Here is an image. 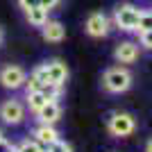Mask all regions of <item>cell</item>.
Listing matches in <instances>:
<instances>
[{"label":"cell","instance_id":"12","mask_svg":"<svg viewBox=\"0 0 152 152\" xmlns=\"http://www.w3.org/2000/svg\"><path fill=\"white\" fill-rule=\"evenodd\" d=\"M27 20H30V25L34 27H43L45 20H48V9H43V7H34V9H30V12H25Z\"/></svg>","mask_w":152,"mask_h":152},{"label":"cell","instance_id":"19","mask_svg":"<svg viewBox=\"0 0 152 152\" xmlns=\"http://www.w3.org/2000/svg\"><path fill=\"white\" fill-rule=\"evenodd\" d=\"M139 43L143 45V48H148V50H152V30L139 32Z\"/></svg>","mask_w":152,"mask_h":152},{"label":"cell","instance_id":"7","mask_svg":"<svg viewBox=\"0 0 152 152\" xmlns=\"http://www.w3.org/2000/svg\"><path fill=\"white\" fill-rule=\"evenodd\" d=\"M86 34L93 39H102L109 34V18L102 12H93L86 18Z\"/></svg>","mask_w":152,"mask_h":152},{"label":"cell","instance_id":"13","mask_svg":"<svg viewBox=\"0 0 152 152\" xmlns=\"http://www.w3.org/2000/svg\"><path fill=\"white\" fill-rule=\"evenodd\" d=\"M14 152H45V145H41L37 139H23L14 145Z\"/></svg>","mask_w":152,"mask_h":152},{"label":"cell","instance_id":"24","mask_svg":"<svg viewBox=\"0 0 152 152\" xmlns=\"http://www.w3.org/2000/svg\"><path fill=\"white\" fill-rule=\"evenodd\" d=\"M2 139H5V134H2V132H0V141H2Z\"/></svg>","mask_w":152,"mask_h":152},{"label":"cell","instance_id":"5","mask_svg":"<svg viewBox=\"0 0 152 152\" xmlns=\"http://www.w3.org/2000/svg\"><path fill=\"white\" fill-rule=\"evenodd\" d=\"M27 80V73L20 66H5V68L0 70V84L9 91H16L20 89Z\"/></svg>","mask_w":152,"mask_h":152},{"label":"cell","instance_id":"14","mask_svg":"<svg viewBox=\"0 0 152 152\" xmlns=\"http://www.w3.org/2000/svg\"><path fill=\"white\" fill-rule=\"evenodd\" d=\"M25 100H27V107H30V111H32V114H37L39 109H41L45 102H48V98H45L41 91H34V93H27Z\"/></svg>","mask_w":152,"mask_h":152},{"label":"cell","instance_id":"17","mask_svg":"<svg viewBox=\"0 0 152 152\" xmlns=\"http://www.w3.org/2000/svg\"><path fill=\"white\" fill-rule=\"evenodd\" d=\"M23 86H25V91H27V93H34V91H41L43 82H41V80H39V77L34 75V73H32V75L25 80V84H23Z\"/></svg>","mask_w":152,"mask_h":152},{"label":"cell","instance_id":"18","mask_svg":"<svg viewBox=\"0 0 152 152\" xmlns=\"http://www.w3.org/2000/svg\"><path fill=\"white\" fill-rule=\"evenodd\" d=\"M45 152H73V148L66 143V141H61V139H57L55 143H50V145L45 148Z\"/></svg>","mask_w":152,"mask_h":152},{"label":"cell","instance_id":"22","mask_svg":"<svg viewBox=\"0 0 152 152\" xmlns=\"http://www.w3.org/2000/svg\"><path fill=\"white\" fill-rule=\"evenodd\" d=\"M0 152H14V145L7 139H2V141H0Z\"/></svg>","mask_w":152,"mask_h":152},{"label":"cell","instance_id":"1","mask_svg":"<svg viewBox=\"0 0 152 152\" xmlns=\"http://www.w3.org/2000/svg\"><path fill=\"white\" fill-rule=\"evenodd\" d=\"M132 86V73L123 66H114L102 75V89L109 93H125Z\"/></svg>","mask_w":152,"mask_h":152},{"label":"cell","instance_id":"9","mask_svg":"<svg viewBox=\"0 0 152 152\" xmlns=\"http://www.w3.org/2000/svg\"><path fill=\"white\" fill-rule=\"evenodd\" d=\"M59 118H61V107H59L57 100H48L43 107L37 111V121L45 123V125H55Z\"/></svg>","mask_w":152,"mask_h":152},{"label":"cell","instance_id":"16","mask_svg":"<svg viewBox=\"0 0 152 152\" xmlns=\"http://www.w3.org/2000/svg\"><path fill=\"white\" fill-rule=\"evenodd\" d=\"M41 93L45 95V98H48V100H59V95H61V86H59V84H43V86H41Z\"/></svg>","mask_w":152,"mask_h":152},{"label":"cell","instance_id":"3","mask_svg":"<svg viewBox=\"0 0 152 152\" xmlns=\"http://www.w3.org/2000/svg\"><path fill=\"white\" fill-rule=\"evenodd\" d=\"M107 127H109V132L114 134V136H129V134L134 132L136 123H134V118L129 114L114 111V114L107 118Z\"/></svg>","mask_w":152,"mask_h":152},{"label":"cell","instance_id":"25","mask_svg":"<svg viewBox=\"0 0 152 152\" xmlns=\"http://www.w3.org/2000/svg\"><path fill=\"white\" fill-rule=\"evenodd\" d=\"M0 43H2V30H0Z\"/></svg>","mask_w":152,"mask_h":152},{"label":"cell","instance_id":"20","mask_svg":"<svg viewBox=\"0 0 152 152\" xmlns=\"http://www.w3.org/2000/svg\"><path fill=\"white\" fill-rule=\"evenodd\" d=\"M18 5H20L23 12H30L34 7H41V2H39V0H18Z\"/></svg>","mask_w":152,"mask_h":152},{"label":"cell","instance_id":"6","mask_svg":"<svg viewBox=\"0 0 152 152\" xmlns=\"http://www.w3.org/2000/svg\"><path fill=\"white\" fill-rule=\"evenodd\" d=\"M41 68H43V75H45V84H59L64 86L66 82V77H68V68H66V64L59 61V59H52V61H45L41 64Z\"/></svg>","mask_w":152,"mask_h":152},{"label":"cell","instance_id":"2","mask_svg":"<svg viewBox=\"0 0 152 152\" xmlns=\"http://www.w3.org/2000/svg\"><path fill=\"white\" fill-rule=\"evenodd\" d=\"M139 16H141V7L132 5V2L118 5L114 9V25L118 27L121 32H136Z\"/></svg>","mask_w":152,"mask_h":152},{"label":"cell","instance_id":"10","mask_svg":"<svg viewBox=\"0 0 152 152\" xmlns=\"http://www.w3.org/2000/svg\"><path fill=\"white\" fill-rule=\"evenodd\" d=\"M41 34H43L45 41H50V43H59V41H64V37H66V27L59 23V20H45V25L41 27Z\"/></svg>","mask_w":152,"mask_h":152},{"label":"cell","instance_id":"11","mask_svg":"<svg viewBox=\"0 0 152 152\" xmlns=\"http://www.w3.org/2000/svg\"><path fill=\"white\" fill-rule=\"evenodd\" d=\"M32 136L41 143V145H50V143H55V141L59 139V132L55 129V125H45V123H39L37 127H34V132H32Z\"/></svg>","mask_w":152,"mask_h":152},{"label":"cell","instance_id":"23","mask_svg":"<svg viewBox=\"0 0 152 152\" xmlns=\"http://www.w3.org/2000/svg\"><path fill=\"white\" fill-rule=\"evenodd\" d=\"M145 152H152V139H150V141L145 143Z\"/></svg>","mask_w":152,"mask_h":152},{"label":"cell","instance_id":"21","mask_svg":"<svg viewBox=\"0 0 152 152\" xmlns=\"http://www.w3.org/2000/svg\"><path fill=\"white\" fill-rule=\"evenodd\" d=\"M39 2H41V7H43V9H48V12H50V9H55V7L59 5V0H39Z\"/></svg>","mask_w":152,"mask_h":152},{"label":"cell","instance_id":"8","mask_svg":"<svg viewBox=\"0 0 152 152\" xmlns=\"http://www.w3.org/2000/svg\"><path fill=\"white\" fill-rule=\"evenodd\" d=\"M114 59L118 64H132L139 59V43L134 41H121L114 50Z\"/></svg>","mask_w":152,"mask_h":152},{"label":"cell","instance_id":"15","mask_svg":"<svg viewBox=\"0 0 152 152\" xmlns=\"http://www.w3.org/2000/svg\"><path fill=\"white\" fill-rule=\"evenodd\" d=\"M148 30H152V9H141L136 32H148Z\"/></svg>","mask_w":152,"mask_h":152},{"label":"cell","instance_id":"4","mask_svg":"<svg viewBox=\"0 0 152 152\" xmlns=\"http://www.w3.org/2000/svg\"><path fill=\"white\" fill-rule=\"evenodd\" d=\"M0 118L7 125H18L25 121V104L20 100H5L0 104Z\"/></svg>","mask_w":152,"mask_h":152}]
</instances>
